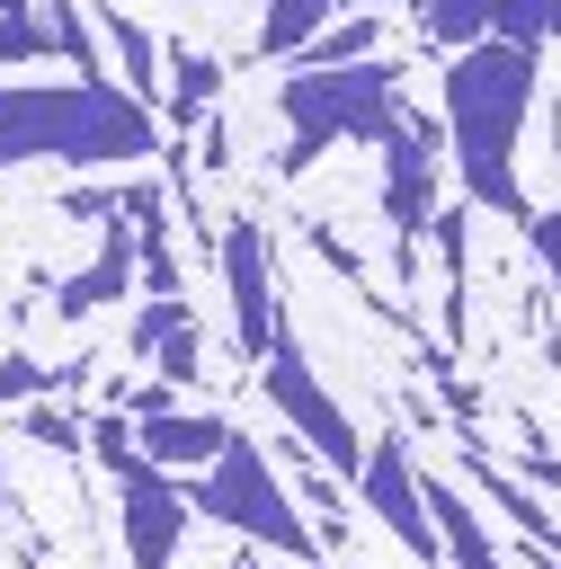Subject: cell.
Segmentation results:
<instances>
[{"instance_id": "obj_2", "label": "cell", "mask_w": 561, "mask_h": 569, "mask_svg": "<svg viewBox=\"0 0 561 569\" xmlns=\"http://www.w3.org/2000/svg\"><path fill=\"white\" fill-rule=\"evenodd\" d=\"M401 62H347V71H285V89H276V107H285V124H294V142L276 151V169L285 178H303L329 142H383L392 124H401Z\"/></svg>"}, {"instance_id": "obj_14", "label": "cell", "mask_w": 561, "mask_h": 569, "mask_svg": "<svg viewBox=\"0 0 561 569\" xmlns=\"http://www.w3.org/2000/svg\"><path fill=\"white\" fill-rule=\"evenodd\" d=\"M419 9H427V36L463 53V44H481V36L499 27V9H508V0H419Z\"/></svg>"}, {"instance_id": "obj_10", "label": "cell", "mask_w": 561, "mask_h": 569, "mask_svg": "<svg viewBox=\"0 0 561 569\" xmlns=\"http://www.w3.org/2000/svg\"><path fill=\"white\" fill-rule=\"evenodd\" d=\"M134 249H142V231H134V222L116 213V222L98 231V258H89V267H80V276H71V284L53 293V311H62V320H80V311H98V302H116V293L134 284Z\"/></svg>"}, {"instance_id": "obj_1", "label": "cell", "mask_w": 561, "mask_h": 569, "mask_svg": "<svg viewBox=\"0 0 561 569\" xmlns=\"http://www.w3.org/2000/svg\"><path fill=\"white\" fill-rule=\"evenodd\" d=\"M525 107H534V53L508 44V36H481L445 62V151L463 169V196L481 213H508V222H534L525 187H516V133H525Z\"/></svg>"}, {"instance_id": "obj_17", "label": "cell", "mask_w": 561, "mask_h": 569, "mask_svg": "<svg viewBox=\"0 0 561 569\" xmlns=\"http://www.w3.org/2000/svg\"><path fill=\"white\" fill-rule=\"evenodd\" d=\"M232 569H258V551H240V560H232Z\"/></svg>"}, {"instance_id": "obj_7", "label": "cell", "mask_w": 561, "mask_h": 569, "mask_svg": "<svg viewBox=\"0 0 561 569\" xmlns=\"http://www.w3.org/2000/svg\"><path fill=\"white\" fill-rule=\"evenodd\" d=\"M214 267H223V284H232V338H240V356L258 365V356L285 338V302H276L267 231H258V222H232V231L214 240Z\"/></svg>"}, {"instance_id": "obj_3", "label": "cell", "mask_w": 561, "mask_h": 569, "mask_svg": "<svg viewBox=\"0 0 561 569\" xmlns=\"http://www.w3.org/2000/svg\"><path fill=\"white\" fill-rule=\"evenodd\" d=\"M187 507H196V516H214V525H232L249 551L321 560V533H312V516L294 507V489H276V462H267L249 436H232V445H223V462L187 480Z\"/></svg>"}, {"instance_id": "obj_18", "label": "cell", "mask_w": 561, "mask_h": 569, "mask_svg": "<svg viewBox=\"0 0 561 569\" xmlns=\"http://www.w3.org/2000/svg\"><path fill=\"white\" fill-rule=\"evenodd\" d=\"M552 151H561V107H552Z\"/></svg>"}, {"instance_id": "obj_13", "label": "cell", "mask_w": 561, "mask_h": 569, "mask_svg": "<svg viewBox=\"0 0 561 569\" xmlns=\"http://www.w3.org/2000/svg\"><path fill=\"white\" fill-rule=\"evenodd\" d=\"M329 9H347V0H267L258 44H267V53H303V44L321 36V18H329Z\"/></svg>"}, {"instance_id": "obj_8", "label": "cell", "mask_w": 561, "mask_h": 569, "mask_svg": "<svg viewBox=\"0 0 561 569\" xmlns=\"http://www.w3.org/2000/svg\"><path fill=\"white\" fill-rule=\"evenodd\" d=\"M116 516H125V551H134V569H169V551H178V533H187V489L160 471V462H134V471H116Z\"/></svg>"}, {"instance_id": "obj_11", "label": "cell", "mask_w": 561, "mask_h": 569, "mask_svg": "<svg viewBox=\"0 0 561 569\" xmlns=\"http://www.w3.org/2000/svg\"><path fill=\"white\" fill-rule=\"evenodd\" d=\"M98 44L116 53V71H125V98H142V107H151V98H160V71H169L160 36H151L142 18H125V9L107 0V9H98Z\"/></svg>"}, {"instance_id": "obj_12", "label": "cell", "mask_w": 561, "mask_h": 569, "mask_svg": "<svg viewBox=\"0 0 561 569\" xmlns=\"http://www.w3.org/2000/svg\"><path fill=\"white\" fill-rule=\"evenodd\" d=\"M214 98H223V62H214V53H196V44H169V107H160V116L187 133Z\"/></svg>"}, {"instance_id": "obj_5", "label": "cell", "mask_w": 561, "mask_h": 569, "mask_svg": "<svg viewBox=\"0 0 561 569\" xmlns=\"http://www.w3.org/2000/svg\"><path fill=\"white\" fill-rule=\"evenodd\" d=\"M436 151H445V124H427V116H401V124L383 133V222H392L401 267L419 258V231L445 213V196H436Z\"/></svg>"}, {"instance_id": "obj_9", "label": "cell", "mask_w": 561, "mask_h": 569, "mask_svg": "<svg viewBox=\"0 0 561 569\" xmlns=\"http://www.w3.org/2000/svg\"><path fill=\"white\" fill-rule=\"evenodd\" d=\"M232 436H240V427H232L223 409H169V418H142V427H134V453L160 462V471H214Z\"/></svg>"}, {"instance_id": "obj_16", "label": "cell", "mask_w": 561, "mask_h": 569, "mask_svg": "<svg viewBox=\"0 0 561 569\" xmlns=\"http://www.w3.org/2000/svg\"><path fill=\"white\" fill-rule=\"evenodd\" d=\"M45 382H53L45 365H27V356H9V365H0V409H18V400H45Z\"/></svg>"}, {"instance_id": "obj_4", "label": "cell", "mask_w": 561, "mask_h": 569, "mask_svg": "<svg viewBox=\"0 0 561 569\" xmlns=\"http://www.w3.org/2000/svg\"><path fill=\"white\" fill-rule=\"evenodd\" d=\"M258 391L276 400V418H294V436H303V445H312V453H321L338 480H356V471H365V436H356V418H347V409L321 391V373L303 365L294 329H285V338L258 356Z\"/></svg>"}, {"instance_id": "obj_6", "label": "cell", "mask_w": 561, "mask_h": 569, "mask_svg": "<svg viewBox=\"0 0 561 569\" xmlns=\"http://www.w3.org/2000/svg\"><path fill=\"white\" fill-rule=\"evenodd\" d=\"M356 498L374 507V525H383V533H392L401 551H419V560H436V569H445V542H436V516H427V471L410 462V445H401V436L365 445Z\"/></svg>"}, {"instance_id": "obj_15", "label": "cell", "mask_w": 561, "mask_h": 569, "mask_svg": "<svg viewBox=\"0 0 561 569\" xmlns=\"http://www.w3.org/2000/svg\"><path fill=\"white\" fill-rule=\"evenodd\" d=\"M18 418H27V436H36V445H62V453H80V445H89V409H53V400H27Z\"/></svg>"}, {"instance_id": "obj_19", "label": "cell", "mask_w": 561, "mask_h": 569, "mask_svg": "<svg viewBox=\"0 0 561 569\" xmlns=\"http://www.w3.org/2000/svg\"><path fill=\"white\" fill-rule=\"evenodd\" d=\"M0 516H9V498H0Z\"/></svg>"}]
</instances>
